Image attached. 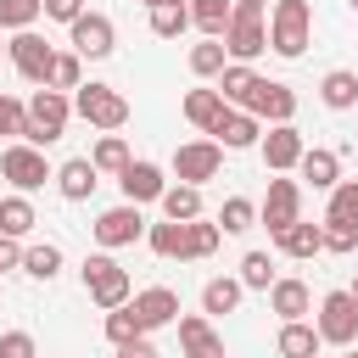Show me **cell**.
<instances>
[{"mask_svg":"<svg viewBox=\"0 0 358 358\" xmlns=\"http://www.w3.org/2000/svg\"><path fill=\"white\" fill-rule=\"evenodd\" d=\"M296 168H302V179H308L313 190H330V185L341 179V157H336V151H324V145H308Z\"/></svg>","mask_w":358,"mask_h":358,"instance_id":"24","label":"cell"},{"mask_svg":"<svg viewBox=\"0 0 358 358\" xmlns=\"http://www.w3.org/2000/svg\"><path fill=\"white\" fill-rule=\"evenodd\" d=\"M252 218H257V207H252L246 196H229V201L218 207V229H224V235H246Z\"/></svg>","mask_w":358,"mask_h":358,"instance_id":"40","label":"cell"},{"mask_svg":"<svg viewBox=\"0 0 358 358\" xmlns=\"http://www.w3.org/2000/svg\"><path fill=\"white\" fill-rule=\"evenodd\" d=\"M257 151H263L268 173H291L308 145H302V129H296V123H268V134L257 140Z\"/></svg>","mask_w":358,"mask_h":358,"instance_id":"14","label":"cell"},{"mask_svg":"<svg viewBox=\"0 0 358 358\" xmlns=\"http://www.w3.org/2000/svg\"><path fill=\"white\" fill-rule=\"evenodd\" d=\"M34 224H39V218H34V201H28L22 190L0 201V235H11V241H28V235H34Z\"/></svg>","mask_w":358,"mask_h":358,"instance_id":"29","label":"cell"},{"mask_svg":"<svg viewBox=\"0 0 358 358\" xmlns=\"http://www.w3.org/2000/svg\"><path fill=\"white\" fill-rule=\"evenodd\" d=\"M313 358H319V352H313Z\"/></svg>","mask_w":358,"mask_h":358,"instance_id":"55","label":"cell"},{"mask_svg":"<svg viewBox=\"0 0 358 358\" xmlns=\"http://www.w3.org/2000/svg\"><path fill=\"white\" fill-rule=\"evenodd\" d=\"M324 218L358 224V179H336V185H330V207H324Z\"/></svg>","mask_w":358,"mask_h":358,"instance_id":"38","label":"cell"},{"mask_svg":"<svg viewBox=\"0 0 358 358\" xmlns=\"http://www.w3.org/2000/svg\"><path fill=\"white\" fill-rule=\"evenodd\" d=\"M6 56H11V67L28 78V84H45V67H50V45H45V34H34V28H17L11 39H6Z\"/></svg>","mask_w":358,"mask_h":358,"instance_id":"13","label":"cell"},{"mask_svg":"<svg viewBox=\"0 0 358 358\" xmlns=\"http://www.w3.org/2000/svg\"><path fill=\"white\" fill-rule=\"evenodd\" d=\"M268 308H274L280 319H308V313H313V291H308L296 274H285V280L268 285Z\"/></svg>","mask_w":358,"mask_h":358,"instance_id":"20","label":"cell"},{"mask_svg":"<svg viewBox=\"0 0 358 358\" xmlns=\"http://www.w3.org/2000/svg\"><path fill=\"white\" fill-rule=\"evenodd\" d=\"M90 162H95V173H123L129 168V140L123 134H101L95 151H90Z\"/></svg>","mask_w":358,"mask_h":358,"instance_id":"35","label":"cell"},{"mask_svg":"<svg viewBox=\"0 0 358 358\" xmlns=\"http://www.w3.org/2000/svg\"><path fill=\"white\" fill-rule=\"evenodd\" d=\"M190 28V6H151V34L157 39H179Z\"/></svg>","mask_w":358,"mask_h":358,"instance_id":"39","label":"cell"},{"mask_svg":"<svg viewBox=\"0 0 358 358\" xmlns=\"http://www.w3.org/2000/svg\"><path fill=\"white\" fill-rule=\"evenodd\" d=\"M224 39H201V45H190V73L196 78H218L224 73Z\"/></svg>","mask_w":358,"mask_h":358,"instance_id":"37","label":"cell"},{"mask_svg":"<svg viewBox=\"0 0 358 358\" xmlns=\"http://www.w3.org/2000/svg\"><path fill=\"white\" fill-rule=\"evenodd\" d=\"M67 34H73V50H78L84 62H106V56L117 50L112 17H101V11H78V17L67 22Z\"/></svg>","mask_w":358,"mask_h":358,"instance_id":"9","label":"cell"},{"mask_svg":"<svg viewBox=\"0 0 358 358\" xmlns=\"http://www.w3.org/2000/svg\"><path fill=\"white\" fill-rule=\"evenodd\" d=\"M313 330L330 347H352L358 341V302H352V291H324L319 313H313Z\"/></svg>","mask_w":358,"mask_h":358,"instance_id":"5","label":"cell"},{"mask_svg":"<svg viewBox=\"0 0 358 358\" xmlns=\"http://www.w3.org/2000/svg\"><path fill=\"white\" fill-rule=\"evenodd\" d=\"M45 17V0H0V28H34Z\"/></svg>","mask_w":358,"mask_h":358,"instance_id":"41","label":"cell"},{"mask_svg":"<svg viewBox=\"0 0 358 358\" xmlns=\"http://www.w3.org/2000/svg\"><path fill=\"white\" fill-rule=\"evenodd\" d=\"M78 11H84V0H45V17L50 22H73Z\"/></svg>","mask_w":358,"mask_h":358,"instance_id":"47","label":"cell"},{"mask_svg":"<svg viewBox=\"0 0 358 358\" xmlns=\"http://www.w3.org/2000/svg\"><path fill=\"white\" fill-rule=\"evenodd\" d=\"M274 347H280V358H313L324 341H319V330H313L308 319H280V336H274Z\"/></svg>","mask_w":358,"mask_h":358,"instance_id":"22","label":"cell"},{"mask_svg":"<svg viewBox=\"0 0 358 358\" xmlns=\"http://www.w3.org/2000/svg\"><path fill=\"white\" fill-rule=\"evenodd\" d=\"M95 241H101L106 252L145 241V218H140V207H134V201H117V207H106V213L95 218Z\"/></svg>","mask_w":358,"mask_h":358,"instance_id":"11","label":"cell"},{"mask_svg":"<svg viewBox=\"0 0 358 358\" xmlns=\"http://www.w3.org/2000/svg\"><path fill=\"white\" fill-rule=\"evenodd\" d=\"M157 201H162V218H173V224L201 218V185H168Z\"/></svg>","mask_w":358,"mask_h":358,"instance_id":"27","label":"cell"},{"mask_svg":"<svg viewBox=\"0 0 358 358\" xmlns=\"http://www.w3.org/2000/svg\"><path fill=\"white\" fill-rule=\"evenodd\" d=\"M218 168H224V145L207 134V140H185L179 151H173V173H179V185H207V179H218Z\"/></svg>","mask_w":358,"mask_h":358,"instance_id":"8","label":"cell"},{"mask_svg":"<svg viewBox=\"0 0 358 358\" xmlns=\"http://www.w3.org/2000/svg\"><path fill=\"white\" fill-rule=\"evenodd\" d=\"M173 324H179V347H185V358H224V336L213 330L207 313H179Z\"/></svg>","mask_w":358,"mask_h":358,"instance_id":"15","label":"cell"},{"mask_svg":"<svg viewBox=\"0 0 358 358\" xmlns=\"http://www.w3.org/2000/svg\"><path fill=\"white\" fill-rule=\"evenodd\" d=\"M84 84V56L78 50H56L45 67V90H78Z\"/></svg>","mask_w":358,"mask_h":358,"instance_id":"32","label":"cell"},{"mask_svg":"<svg viewBox=\"0 0 358 358\" xmlns=\"http://www.w3.org/2000/svg\"><path fill=\"white\" fill-rule=\"evenodd\" d=\"M257 84H263V78L252 73V62H224V73H218V95H224L229 106H241V112L252 106Z\"/></svg>","mask_w":358,"mask_h":358,"instance_id":"21","label":"cell"},{"mask_svg":"<svg viewBox=\"0 0 358 358\" xmlns=\"http://www.w3.org/2000/svg\"><path fill=\"white\" fill-rule=\"evenodd\" d=\"M145 246L157 252V257H179L185 263V224H173V218H162V224H145Z\"/></svg>","mask_w":358,"mask_h":358,"instance_id":"33","label":"cell"},{"mask_svg":"<svg viewBox=\"0 0 358 358\" xmlns=\"http://www.w3.org/2000/svg\"><path fill=\"white\" fill-rule=\"evenodd\" d=\"M347 291H352V302H358V280H352V285H347Z\"/></svg>","mask_w":358,"mask_h":358,"instance_id":"51","label":"cell"},{"mask_svg":"<svg viewBox=\"0 0 358 358\" xmlns=\"http://www.w3.org/2000/svg\"><path fill=\"white\" fill-rule=\"evenodd\" d=\"M73 112H78L90 129H101V134H117V129L129 123V101H123L112 84H95V78L73 90Z\"/></svg>","mask_w":358,"mask_h":358,"instance_id":"4","label":"cell"},{"mask_svg":"<svg viewBox=\"0 0 358 358\" xmlns=\"http://www.w3.org/2000/svg\"><path fill=\"white\" fill-rule=\"evenodd\" d=\"M67 117H73V95L67 90H34V101H28V117H22V134L17 140H28V145H56L62 134H67Z\"/></svg>","mask_w":358,"mask_h":358,"instance_id":"1","label":"cell"},{"mask_svg":"<svg viewBox=\"0 0 358 358\" xmlns=\"http://www.w3.org/2000/svg\"><path fill=\"white\" fill-rule=\"evenodd\" d=\"M78 274H84V291H90V302H95V308H106V313H112V308H123V302L134 296V285H129V268H123L117 257H106V252H90Z\"/></svg>","mask_w":358,"mask_h":358,"instance_id":"3","label":"cell"},{"mask_svg":"<svg viewBox=\"0 0 358 358\" xmlns=\"http://www.w3.org/2000/svg\"><path fill=\"white\" fill-rule=\"evenodd\" d=\"M241 11H268V0H235Z\"/></svg>","mask_w":358,"mask_h":358,"instance_id":"49","label":"cell"},{"mask_svg":"<svg viewBox=\"0 0 358 358\" xmlns=\"http://www.w3.org/2000/svg\"><path fill=\"white\" fill-rule=\"evenodd\" d=\"M0 358H39V347H34L28 330H6L0 336Z\"/></svg>","mask_w":358,"mask_h":358,"instance_id":"44","label":"cell"},{"mask_svg":"<svg viewBox=\"0 0 358 358\" xmlns=\"http://www.w3.org/2000/svg\"><path fill=\"white\" fill-rule=\"evenodd\" d=\"M117 358H157V341L151 336H129V341H117Z\"/></svg>","mask_w":358,"mask_h":358,"instance_id":"46","label":"cell"},{"mask_svg":"<svg viewBox=\"0 0 358 358\" xmlns=\"http://www.w3.org/2000/svg\"><path fill=\"white\" fill-rule=\"evenodd\" d=\"M274 246H280L285 257H296V263H302V257H319V252H324V235H319V224L296 218L291 229H280V235H274Z\"/></svg>","mask_w":358,"mask_h":358,"instance_id":"23","label":"cell"},{"mask_svg":"<svg viewBox=\"0 0 358 358\" xmlns=\"http://www.w3.org/2000/svg\"><path fill=\"white\" fill-rule=\"evenodd\" d=\"M117 185H123V201H157L162 190H168V179H162V168L157 162H145V157H129V168L117 173Z\"/></svg>","mask_w":358,"mask_h":358,"instance_id":"16","label":"cell"},{"mask_svg":"<svg viewBox=\"0 0 358 358\" xmlns=\"http://www.w3.org/2000/svg\"><path fill=\"white\" fill-rule=\"evenodd\" d=\"M213 140L224 145V151H246V145H257L263 140V123L252 117V112H241V106H229L218 123H213Z\"/></svg>","mask_w":358,"mask_h":358,"instance_id":"18","label":"cell"},{"mask_svg":"<svg viewBox=\"0 0 358 358\" xmlns=\"http://www.w3.org/2000/svg\"><path fill=\"white\" fill-rule=\"evenodd\" d=\"M151 6H185V0H145V11H151Z\"/></svg>","mask_w":358,"mask_h":358,"instance_id":"50","label":"cell"},{"mask_svg":"<svg viewBox=\"0 0 358 358\" xmlns=\"http://www.w3.org/2000/svg\"><path fill=\"white\" fill-rule=\"evenodd\" d=\"M129 336H140V324H134V313H129V302H123V308L106 313V341L117 347V341H129Z\"/></svg>","mask_w":358,"mask_h":358,"instance_id":"43","label":"cell"},{"mask_svg":"<svg viewBox=\"0 0 358 358\" xmlns=\"http://www.w3.org/2000/svg\"><path fill=\"white\" fill-rule=\"evenodd\" d=\"M22 274H28V280H56V274H62V246H56V241L22 246Z\"/></svg>","mask_w":358,"mask_h":358,"instance_id":"30","label":"cell"},{"mask_svg":"<svg viewBox=\"0 0 358 358\" xmlns=\"http://www.w3.org/2000/svg\"><path fill=\"white\" fill-rule=\"evenodd\" d=\"M319 235H324V252H352L358 246V224H341V218H324Z\"/></svg>","mask_w":358,"mask_h":358,"instance_id":"42","label":"cell"},{"mask_svg":"<svg viewBox=\"0 0 358 358\" xmlns=\"http://www.w3.org/2000/svg\"><path fill=\"white\" fill-rule=\"evenodd\" d=\"M319 101H324L330 112H347V106H358V73H347V67H330V73L319 78Z\"/></svg>","mask_w":358,"mask_h":358,"instance_id":"25","label":"cell"},{"mask_svg":"<svg viewBox=\"0 0 358 358\" xmlns=\"http://www.w3.org/2000/svg\"><path fill=\"white\" fill-rule=\"evenodd\" d=\"M129 313H134L140 336H151V330H168V324L179 319V296H173L168 285H145V291L129 296Z\"/></svg>","mask_w":358,"mask_h":358,"instance_id":"12","label":"cell"},{"mask_svg":"<svg viewBox=\"0 0 358 358\" xmlns=\"http://www.w3.org/2000/svg\"><path fill=\"white\" fill-rule=\"evenodd\" d=\"M257 218L268 224V235L291 229V224L302 218V185L285 179V173H274V179H268V196H263V207H257Z\"/></svg>","mask_w":358,"mask_h":358,"instance_id":"10","label":"cell"},{"mask_svg":"<svg viewBox=\"0 0 358 358\" xmlns=\"http://www.w3.org/2000/svg\"><path fill=\"white\" fill-rule=\"evenodd\" d=\"M6 268H22V246L11 241V235H0V274Z\"/></svg>","mask_w":358,"mask_h":358,"instance_id":"48","label":"cell"},{"mask_svg":"<svg viewBox=\"0 0 358 358\" xmlns=\"http://www.w3.org/2000/svg\"><path fill=\"white\" fill-rule=\"evenodd\" d=\"M246 112H252L257 123H263V117H268V123H291V117H296V90H291V84H274V78H263Z\"/></svg>","mask_w":358,"mask_h":358,"instance_id":"17","label":"cell"},{"mask_svg":"<svg viewBox=\"0 0 358 358\" xmlns=\"http://www.w3.org/2000/svg\"><path fill=\"white\" fill-rule=\"evenodd\" d=\"M22 117H28V106L17 101V95H0V134H22Z\"/></svg>","mask_w":358,"mask_h":358,"instance_id":"45","label":"cell"},{"mask_svg":"<svg viewBox=\"0 0 358 358\" xmlns=\"http://www.w3.org/2000/svg\"><path fill=\"white\" fill-rule=\"evenodd\" d=\"M0 50H6V45H0Z\"/></svg>","mask_w":358,"mask_h":358,"instance_id":"54","label":"cell"},{"mask_svg":"<svg viewBox=\"0 0 358 358\" xmlns=\"http://www.w3.org/2000/svg\"><path fill=\"white\" fill-rule=\"evenodd\" d=\"M185 6H190V28H201L207 39H218L229 28V11H235V0H185Z\"/></svg>","mask_w":358,"mask_h":358,"instance_id":"31","label":"cell"},{"mask_svg":"<svg viewBox=\"0 0 358 358\" xmlns=\"http://www.w3.org/2000/svg\"><path fill=\"white\" fill-rule=\"evenodd\" d=\"M347 358H358V341H352V347H347Z\"/></svg>","mask_w":358,"mask_h":358,"instance_id":"52","label":"cell"},{"mask_svg":"<svg viewBox=\"0 0 358 358\" xmlns=\"http://www.w3.org/2000/svg\"><path fill=\"white\" fill-rule=\"evenodd\" d=\"M241 296H246V285L241 280H229V274H218V280H207L201 285V313L213 319V313H235L241 308Z\"/></svg>","mask_w":358,"mask_h":358,"instance_id":"28","label":"cell"},{"mask_svg":"<svg viewBox=\"0 0 358 358\" xmlns=\"http://www.w3.org/2000/svg\"><path fill=\"white\" fill-rule=\"evenodd\" d=\"M0 179H11V190H39L45 179H56V168L45 162V151L39 145H28V140H11L6 151H0Z\"/></svg>","mask_w":358,"mask_h":358,"instance_id":"6","label":"cell"},{"mask_svg":"<svg viewBox=\"0 0 358 358\" xmlns=\"http://www.w3.org/2000/svg\"><path fill=\"white\" fill-rule=\"evenodd\" d=\"M218 241H224V229H218V224H207V218H190V224H185V263H201V257H213V252H218Z\"/></svg>","mask_w":358,"mask_h":358,"instance_id":"34","label":"cell"},{"mask_svg":"<svg viewBox=\"0 0 358 358\" xmlns=\"http://www.w3.org/2000/svg\"><path fill=\"white\" fill-rule=\"evenodd\" d=\"M224 112H229V101H224L218 90H190V95H185V117H190L201 134H213V123H218Z\"/></svg>","mask_w":358,"mask_h":358,"instance_id":"26","label":"cell"},{"mask_svg":"<svg viewBox=\"0 0 358 358\" xmlns=\"http://www.w3.org/2000/svg\"><path fill=\"white\" fill-rule=\"evenodd\" d=\"M313 39V6L308 0H274L268 6V50L274 56H302Z\"/></svg>","mask_w":358,"mask_h":358,"instance_id":"2","label":"cell"},{"mask_svg":"<svg viewBox=\"0 0 358 358\" xmlns=\"http://www.w3.org/2000/svg\"><path fill=\"white\" fill-rule=\"evenodd\" d=\"M224 39V56L229 62H257L263 50H268V22H263V11H229V28L218 34Z\"/></svg>","mask_w":358,"mask_h":358,"instance_id":"7","label":"cell"},{"mask_svg":"<svg viewBox=\"0 0 358 358\" xmlns=\"http://www.w3.org/2000/svg\"><path fill=\"white\" fill-rule=\"evenodd\" d=\"M95 185H101V173H95L90 157H67V162L56 168V190H62V201H90Z\"/></svg>","mask_w":358,"mask_h":358,"instance_id":"19","label":"cell"},{"mask_svg":"<svg viewBox=\"0 0 358 358\" xmlns=\"http://www.w3.org/2000/svg\"><path fill=\"white\" fill-rule=\"evenodd\" d=\"M235 280H241L246 291H268V285H274L280 274H274V257H268V252H246V257H241V274H235Z\"/></svg>","mask_w":358,"mask_h":358,"instance_id":"36","label":"cell"},{"mask_svg":"<svg viewBox=\"0 0 358 358\" xmlns=\"http://www.w3.org/2000/svg\"><path fill=\"white\" fill-rule=\"evenodd\" d=\"M347 6H352V11H358V0H347Z\"/></svg>","mask_w":358,"mask_h":358,"instance_id":"53","label":"cell"}]
</instances>
